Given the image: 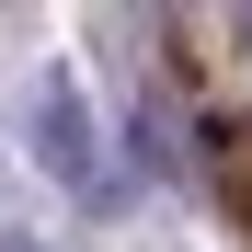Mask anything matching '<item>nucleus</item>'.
<instances>
[{"label": "nucleus", "mask_w": 252, "mask_h": 252, "mask_svg": "<svg viewBox=\"0 0 252 252\" xmlns=\"http://www.w3.org/2000/svg\"><path fill=\"white\" fill-rule=\"evenodd\" d=\"M34 160L69 184V195H103V160H92V115H80V92L69 80H46L34 92Z\"/></svg>", "instance_id": "1"}, {"label": "nucleus", "mask_w": 252, "mask_h": 252, "mask_svg": "<svg viewBox=\"0 0 252 252\" xmlns=\"http://www.w3.org/2000/svg\"><path fill=\"white\" fill-rule=\"evenodd\" d=\"M229 160H218V184H229V206H252V138H218Z\"/></svg>", "instance_id": "2"}, {"label": "nucleus", "mask_w": 252, "mask_h": 252, "mask_svg": "<svg viewBox=\"0 0 252 252\" xmlns=\"http://www.w3.org/2000/svg\"><path fill=\"white\" fill-rule=\"evenodd\" d=\"M0 252H58V241H0Z\"/></svg>", "instance_id": "3"}]
</instances>
